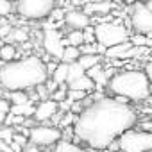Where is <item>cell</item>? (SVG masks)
Listing matches in <instances>:
<instances>
[{
	"label": "cell",
	"mask_w": 152,
	"mask_h": 152,
	"mask_svg": "<svg viewBox=\"0 0 152 152\" xmlns=\"http://www.w3.org/2000/svg\"><path fill=\"white\" fill-rule=\"evenodd\" d=\"M136 124L138 111L131 104H122L115 97H102L77 116L73 125L75 141L93 150H104Z\"/></svg>",
	"instance_id": "1"
},
{
	"label": "cell",
	"mask_w": 152,
	"mask_h": 152,
	"mask_svg": "<svg viewBox=\"0 0 152 152\" xmlns=\"http://www.w3.org/2000/svg\"><path fill=\"white\" fill-rule=\"evenodd\" d=\"M47 64L38 56H27L6 63L0 68V86L7 91H29L48 81Z\"/></svg>",
	"instance_id": "2"
},
{
	"label": "cell",
	"mask_w": 152,
	"mask_h": 152,
	"mask_svg": "<svg viewBox=\"0 0 152 152\" xmlns=\"http://www.w3.org/2000/svg\"><path fill=\"white\" fill-rule=\"evenodd\" d=\"M152 83L143 68L118 70L107 83V91L113 97H125L131 102H143L150 97Z\"/></svg>",
	"instance_id": "3"
},
{
	"label": "cell",
	"mask_w": 152,
	"mask_h": 152,
	"mask_svg": "<svg viewBox=\"0 0 152 152\" xmlns=\"http://www.w3.org/2000/svg\"><path fill=\"white\" fill-rule=\"evenodd\" d=\"M95 38L97 43H100L106 48H111L115 45L125 43L131 39V29L125 27L120 22H100L95 25Z\"/></svg>",
	"instance_id": "4"
},
{
	"label": "cell",
	"mask_w": 152,
	"mask_h": 152,
	"mask_svg": "<svg viewBox=\"0 0 152 152\" xmlns=\"http://www.w3.org/2000/svg\"><path fill=\"white\" fill-rule=\"evenodd\" d=\"M15 9L23 20H45L56 9V0H16Z\"/></svg>",
	"instance_id": "5"
},
{
	"label": "cell",
	"mask_w": 152,
	"mask_h": 152,
	"mask_svg": "<svg viewBox=\"0 0 152 152\" xmlns=\"http://www.w3.org/2000/svg\"><path fill=\"white\" fill-rule=\"evenodd\" d=\"M120 152H152V132L129 129L118 138Z\"/></svg>",
	"instance_id": "6"
},
{
	"label": "cell",
	"mask_w": 152,
	"mask_h": 152,
	"mask_svg": "<svg viewBox=\"0 0 152 152\" xmlns=\"http://www.w3.org/2000/svg\"><path fill=\"white\" fill-rule=\"evenodd\" d=\"M63 140V131L57 125H34L29 129V143L36 147H54Z\"/></svg>",
	"instance_id": "7"
},
{
	"label": "cell",
	"mask_w": 152,
	"mask_h": 152,
	"mask_svg": "<svg viewBox=\"0 0 152 152\" xmlns=\"http://www.w3.org/2000/svg\"><path fill=\"white\" fill-rule=\"evenodd\" d=\"M129 27L136 34H150L152 36V11L145 6V2H136L129 9Z\"/></svg>",
	"instance_id": "8"
},
{
	"label": "cell",
	"mask_w": 152,
	"mask_h": 152,
	"mask_svg": "<svg viewBox=\"0 0 152 152\" xmlns=\"http://www.w3.org/2000/svg\"><path fill=\"white\" fill-rule=\"evenodd\" d=\"M43 48L50 57L61 61L63 52L66 48V39L63 38L59 29H56L54 25H47L43 29Z\"/></svg>",
	"instance_id": "9"
},
{
	"label": "cell",
	"mask_w": 152,
	"mask_h": 152,
	"mask_svg": "<svg viewBox=\"0 0 152 152\" xmlns=\"http://www.w3.org/2000/svg\"><path fill=\"white\" fill-rule=\"evenodd\" d=\"M63 22L66 27H70V31H84L91 25V16L86 15L83 9H72L64 13Z\"/></svg>",
	"instance_id": "10"
},
{
	"label": "cell",
	"mask_w": 152,
	"mask_h": 152,
	"mask_svg": "<svg viewBox=\"0 0 152 152\" xmlns=\"http://www.w3.org/2000/svg\"><path fill=\"white\" fill-rule=\"evenodd\" d=\"M59 111V102H56L54 99H47V100H41L38 106H36V113H34V120L36 122H48L52 120V116Z\"/></svg>",
	"instance_id": "11"
},
{
	"label": "cell",
	"mask_w": 152,
	"mask_h": 152,
	"mask_svg": "<svg viewBox=\"0 0 152 152\" xmlns=\"http://www.w3.org/2000/svg\"><path fill=\"white\" fill-rule=\"evenodd\" d=\"M115 9H116V4L113 2V0H109V2H95V4H86V6H83V11H84L86 15H90L91 18L97 16L99 22H100V16H107V15H111Z\"/></svg>",
	"instance_id": "12"
},
{
	"label": "cell",
	"mask_w": 152,
	"mask_h": 152,
	"mask_svg": "<svg viewBox=\"0 0 152 152\" xmlns=\"http://www.w3.org/2000/svg\"><path fill=\"white\" fill-rule=\"evenodd\" d=\"M86 75H88V77H91V79L95 81V84H97V90H100L102 86H107V83H109L107 70L102 66V63H99L97 66L90 68V70L86 72Z\"/></svg>",
	"instance_id": "13"
},
{
	"label": "cell",
	"mask_w": 152,
	"mask_h": 152,
	"mask_svg": "<svg viewBox=\"0 0 152 152\" xmlns=\"http://www.w3.org/2000/svg\"><path fill=\"white\" fill-rule=\"evenodd\" d=\"M68 90H79V91L90 93V91L97 90V84H95V81H93L91 77H88V75H83V77H79V79H75V81L68 83Z\"/></svg>",
	"instance_id": "14"
},
{
	"label": "cell",
	"mask_w": 152,
	"mask_h": 152,
	"mask_svg": "<svg viewBox=\"0 0 152 152\" xmlns=\"http://www.w3.org/2000/svg\"><path fill=\"white\" fill-rule=\"evenodd\" d=\"M132 47H134V45H132L131 39H129V41H125V43H120V45H115V47L107 48L104 56L109 57V59H125V54H127Z\"/></svg>",
	"instance_id": "15"
},
{
	"label": "cell",
	"mask_w": 152,
	"mask_h": 152,
	"mask_svg": "<svg viewBox=\"0 0 152 152\" xmlns=\"http://www.w3.org/2000/svg\"><path fill=\"white\" fill-rule=\"evenodd\" d=\"M52 152H90L88 148L77 145V143H73V141H68V140H61L59 143L54 145Z\"/></svg>",
	"instance_id": "16"
},
{
	"label": "cell",
	"mask_w": 152,
	"mask_h": 152,
	"mask_svg": "<svg viewBox=\"0 0 152 152\" xmlns=\"http://www.w3.org/2000/svg\"><path fill=\"white\" fill-rule=\"evenodd\" d=\"M77 63L88 72L90 68H93V66H97L99 63H102V56H100V54H83Z\"/></svg>",
	"instance_id": "17"
},
{
	"label": "cell",
	"mask_w": 152,
	"mask_h": 152,
	"mask_svg": "<svg viewBox=\"0 0 152 152\" xmlns=\"http://www.w3.org/2000/svg\"><path fill=\"white\" fill-rule=\"evenodd\" d=\"M81 56H83V54H81V48H79V47L66 45V48H64V52H63L61 61H63V63H66V64H72V63H77Z\"/></svg>",
	"instance_id": "18"
},
{
	"label": "cell",
	"mask_w": 152,
	"mask_h": 152,
	"mask_svg": "<svg viewBox=\"0 0 152 152\" xmlns=\"http://www.w3.org/2000/svg\"><path fill=\"white\" fill-rule=\"evenodd\" d=\"M68 70H70V64L59 61L56 72L52 73V79H54L57 84H66V83H68Z\"/></svg>",
	"instance_id": "19"
},
{
	"label": "cell",
	"mask_w": 152,
	"mask_h": 152,
	"mask_svg": "<svg viewBox=\"0 0 152 152\" xmlns=\"http://www.w3.org/2000/svg\"><path fill=\"white\" fill-rule=\"evenodd\" d=\"M4 97H6L7 100H11L13 106H20V104H27V102H31V97H29L27 91H6Z\"/></svg>",
	"instance_id": "20"
},
{
	"label": "cell",
	"mask_w": 152,
	"mask_h": 152,
	"mask_svg": "<svg viewBox=\"0 0 152 152\" xmlns=\"http://www.w3.org/2000/svg\"><path fill=\"white\" fill-rule=\"evenodd\" d=\"M16 57H18V48H16V45H13V43H6L2 48H0V59H2L4 63L15 61Z\"/></svg>",
	"instance_id": "21"
},
{
	"label": "cell",
	"mask_w": 152,
	"mask_h": 152,
	"mask_svg": "<svg viewBox=\"0 0 152 152\" xmlns=\"http://www.w3.org/2000/svg\"><path fill=\"white\" fill-rule=\"evenodd\" d=\"M27 39H29V32H27V29H13V32L9 34V38L6 39V43H20V45H23V43H27Z\"/></svg>",
	"instance_id": "22"
},
{
	"label": "cell",
	"mask_w": 152,
	"mask_h": 152,
	"mask_svg": "<svg viewBox=\"0 0 152 152\" xmlns=\"http://www.w3.org/2000/svg\"><path fill=\"white\" fill-rule=\"evenodd\" d=\"M64 39H66V45L81 47V45H84V31H70Z\"/></svg>",
	"instance_id": "23"
},
{
	"label": "cell",
	"mask_w": 152,
	"mask_h": 152,
	"mask_svg": "<svg viewBox=\"0 0 152 152\" xmlns=\"http://www.w3.org/2000/svg\"><path fill=\"white\" fill-rule=\"evenodd\" d=\"M131 43L134 47H147V48H152V36L150 34H132L131 36Z\"/></svg>",
	"instance_id": "24"
},
{
	"label": "cell",
	"mask_w": 152,
	"mask_h": 152,
	"mask_svg": "<svg viewBox=\"0 0 152 152\" xmlns=\"http://www.w3.org/2000/svg\"><path fill=\"white\" fill-rule=\"evenodd\" d=\"M83 75H86V70H84L79 63H72V64H70V70H68V83H72V81H75V79L83 77ZM68 83H66V84H68Z\"/></svg>",
	"instance_id": "25"
},
{
	"label": "cell",
	"mask_w": 152,
	"mask_h": 152,
	"mask_svg": "<svg viewBox=\"0 0 152 152\" xmlns=\"http://www.w3.org/2000/svg\"><path fill=\"white\" fill-rule=\"evenodd\" d=\"M15 6L11 0H0V18H7L13 13Z\"/></svg>",
	"instance_id": "26"
},
{
	"label": "cell",
	"mask_w": 152,
	"mask_h": 152,
	"mask_svg": "<svg viewBox=\"0 0 152 152\" xmlns=\"http://www.w3.org/2000/svg\"><path fill=\"white\" fill-rule=\"evenodd\" d=\"M88 97L86 91H79V90H68V99L73 100V102H81Z\"/></svg>",
	"instance_id": "27"
},
{
	"label": "cell",
	"mask_w": 152,
	"mask_h": 152,
	"mask_svg": "<svg viewBox=\"0 0 152 152\" xmlns=\"http://www.w3.org/2000/svg\"><path fill=\"white\" fill-rule=\"evenodd\" d=\"M13 25L11 23H6V22H0V39H7L9 34L13 32Z\"/></svg>",
	"instance_id": "28"
},
{
	"label": "cell",
	"mask_w": 152,
	"mask_h": 152,
	"mask_svg": "<svg viewBox=\"0 0 152 152\" xmlns=\"http://www.w3.org/2000/svg\"><path fill=\"white\" fill-rule=\"evenodd\" d=\"M11 100H7L6 97H0V111L2 113H11Z\"/></svg>",
	"instance_id": "29"
},
{
	"label": "cell",
	"mask_w": 152,
	"mask_h": 152,
	"mask_svg": "<svg viewBox=\"0 0 152 152\" xmlns=\"http://www.w3.org/2000/svg\"><path fill=\"white\" fill-rule=\"evenodd\" d=\"M143 70H145V73L148 75V79H150V83H152V56H150V57L147 59V63H145Z\"/></svg>",
	"instance_id": "30"
},
{
	"label": "cell",
	"mask_w": 152,
	"mask_h": 152,
	"mask_svg": "<svg viewBox=\"0 0 152 152\" xmlns=\"http://www.w3.org/2000/svg\"><path fill=\"white\" fill-rule=\"evenodd\" d=\"M75 6H86V4H95V2H109V0H72Z\"/></svg>",
	"instance_id": "31"
},
{
	"label": "cell",
	"mask_w": 152,
	"mask_h": 152,
	"mask_svg": "<svg viewBox=\"0 0 152 152\" xmlns=\"http://www.w3.org/2000/svg\"><path fill=\"white\" fill-rule=\"evenodd\" d=\"M0 152H11V143L0 138Z\"/></svg>",
	"instance_id": "32"
},
{
	"label": "cell",
	"mask_w": 152,
	"mask_h": 152,
	"mask_svg": "<svg viewBox=\"0 0 152 152\" xmlns=\"http://www.w3.org/2000/svg\"><path fill=\"white\" fill-rule=\"evenodd\" d=\"M23 152H43L41 150V147H36V145H29V147H25V150Z\"/></svg>",
	"instance_id": "33"
},
{
	"label": "cell",
	"mask_w": 152,
	"mask_h": 152,
	"mask_svg": "<svg viewBox=\"0 0 152 152\" xmlns=\"http://www.w3.org/2000/svg\"><path fill=\"white\" fill-rule=\"evenodd\" d=\"M141 131H148V132H152V122H143V124H141Z\"/></svg>",
	"instance_id": "34"
},
{
	"label": "cell",
	"mask_w": 152,
	"mask_h": 152,
	"mask_svg": "<svg viewBox=\"0 0 152 152\" xmlns=\"http://www.w3.org/2000/svg\"><path fill=\"white\" fill-rule=\"evenodd\" d=\"M6 118H7V113H2V111H0V125L6 124Z\"/></svg>",
	"instance_id": "35"
},
{
	"label": "cell",
	"mask_w": 152,
	"mask_h": 152,
	"mask_svg": "<svg viewBox=\"0 0 152 152\" xmlns=\"http://www.w3.org/2000/svg\"><path fill=\"white\" fill-rule=\"evenodd\" d=\"M124 2H125L127 6H134L136 2H140V0H124Z\"/></svg>",
	"instance_id": "36"
},
{
	"label": "cell",
	"mask_w": 152,
	"mask_h": 152,
	"mask_svg": "<svg viewBox=\"0 0 152 152\" xmlns=\"http://www.w3.org/2000/svg\"><path fill=\"white\" fill-rule=\"evenodd\" d=\"M145 6H147L150 11H152V0H145Z\"/></svg>",
	"instance_id": "37"
}]
</instances>
